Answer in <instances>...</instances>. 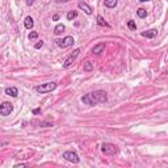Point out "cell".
I'll return each mask as SVG.
<instances>
[{
	"label": "cell",
	"instance_id": "5",
	"mask_svg": "<svg viewBox=\"0 0 168 168\" xmlns=\"http://www.w3.org/2000/svg\"><path fill=\"white\" fill-rule=\"evenodd\" d=\"M12 110H13V104L12 102L4 101V102L0 104V116H3V117L9 116V114L12 113Z\"/></svg>",
	"mask_w": 168,
	"mask_h": 168
},
{
	"label": "cell",
	"instance_id": "24",
	"mask_svg": "<svg viewBox=\"0 0 168 168\" xmlns=\"http://www.w3.org/2000/svg\"><path fill=\"white\" fill-rule=\"evenodd\" d=\"M40 112H41V109H40V108H37V109H34V110H33V112H32V113H33V114H38Z\"/></svg>",
	"mask_w": 168,
	"mask_h": 168
},
{
	"label": "cell",
	"instance_id": "20",
	"mask_svg": "<svg viewBox=\"0 0 168 168\" xmlns=\"http://www.w3.org/2000/svg\"><path fill=\"white\" fill-rule=\"evenodd\" d=\"M28 37H29V40H35V38H38V33L37 32H30Z\"/></svg>",
	"mask_w": 168,
	"mask_h": 168
},
{
	"label": "cell",
	"instance_id": "16",
	"mask_svg": "<svg viewBox=\"0 0 168 168\" xmlns=\"http://www.w3.org/2000/svg\"><path fill=\"white\" fill-rule=\"evenodd\" d=\"M137 15H138L139 19H145V17L147 16V11L143 9V8H139V9H137Z\"/></svg>",
	"mask_w": 168,
	"mask_h": 168
},
{
	"label": "cell",
	"instance_id": "25",
	"mask_svg": "<svg viewBox=\"0 0 168 168\" xmlns=\"http://www.w3.org/2000/svg\"><path fill=\"white\" fill-rule=\"evenodd\" d=\"M17 167H26V164H23V163H20V164H15V168Z\"/></svg>",
	"mask_w": 168,
	"mask_h": 168
},
{
	"label": "cell",
	"instance_id": "26",
	"mask_svg": "<svg viewBox=\"0 0 168 168\" xmlns=\"http://www.w3.org/2000/svg\"><path fill=\"white\" fill-rule=\"evenodd\" d=\"M141 3H146V2H148V0H139Z\"/></svg>",
	"mask_w": 168,
	"mask_h": 168
},
{
	"label": "cell",
	"instance_id": "1",
	"mask_svg": "<svg viewBox=\"0 0 168 168\" xmlns=\"http://www.w3.org/2000/svg\"><path fill=\"white\" fill-rule=\"evenodd\" d=\"M81 102L84 105H89L93 106L97 104H105L108 101V96H106V92L102 91V89H99V91H93L89 92V93L81 96Z\"/></svg>",
	"mask_w": 168,
	"mask_h": 168
},
{
	"label": "cell",
	"instance_id": "9",
	"mask_svg": "<svg viewBox=\"0 0 168 168\" xmlns=\"http://www.w3.org/2000/svg\"><path fill=\"white\" fill-rule=\"evenodd\" d=\"M104 50H105V44H97L92 47V54L100 55L101 53H104Z\"/></svg>",
	"mask_w": 168,
	"mask_h": 168
},
{
	"label": "cell",
	"instance_id": "15",
	"mask_svg": "<svg viewBox=\"0 0 168 168\" xmlns=\"http://www.w3.org/2000/svg\"><path fill=\"white\" fill-rule=\"evenodd\" d=\"M64 29H66V28H64L63 24H58V25H57V26L54 28V34H55V35L62 34L63 32H64Z\"/></svg>",
	"mask_w": 168,
	"mask_h": 168
},
{
	"label": "cell",
	"instance_id": "3",
	"mask_svg": "<svg viewBox=\"0 0 168 168\" xmlns=\"http://www.w3.org/2000/svg\"><path fill=\"white\" fill-rule=\"evenodd\" d=\"M101 152L105 154V155L113 156V155H116V154H118V148H117V146L113 143H102L101 145Z\"/></svg>",
	"mask_w": 168,
	"mask_h": 168
},
{
	"label": "cell",
	"instance_id": "22",
	"mask_svg": "<svg viewBox=\"0 0 168 168\" xmlns=\"http://www.w3.org/2000/svg\"><path fill=\"white\" fill-rule=\"evenodd\" d=\"M53 20H54V21H58L59 20V15H58V13H55V15L53 16Z\"/></svg>",
	"mask_w": 168,
	"mask_h": 168
},
{
	"label": "cell",
	"instance_id": "18",
	"mask_svg": "<svg viewBox=\"0 0 168 168\" xmlns=\"http://www.w3.org/2000/svg\"><path fill=\"white\" fill-rule=\"evenodd\" d=\"M93 70V66H92V63L87 60V62H84V71L85 72H91V71Z\"/></svg>",
	"mask_w": 168,
	"mask_h": 168
},
{
	"label": "cell",
	"instance_id": "10",
	"mask_svg": "<svg viewBox=\"0 0 168 168\" xmlns=\"http://www.w3.org/2000/svg\"><path fill=\"white\" fill-rule=\"evenodd\" d=\"M4 92L7 96H11V97H17L19 96V91H17L16 87H8V88H5Z\"/></svg>",
	"mask_w": 168,
	"mask_h": 168
},
{
	"label": "cell",
	"instance_id": "17",
	"mask_svg": "<svg viewBox=\"0 0 168 168\" xmlns=\"http://www.w3.org/2000/svg\"><path fill=\"white\" fill-rule=\"evenodd\" d=\"M76 17H78L76 11H70V12L67 13V20H70V21H72L74 19H76Z\"/></svg>",
	"mask_w": 168,
	"mask_h": 168
},
{
	"label": "cell",
	"instance_id": "8",
	"mask_svg": "<svg viewBox=\"0 0 168 168\" xmlns=\"http://www.w3.org/2000/svg\"><path fill=\"white\" fill-rule=\"evenodd\" d=\"M78 7H79V9L84 11V13H85V15H88V16H91L92 13H93V9H92V7L88 5L87 3H84V2H80L79 4H78Z\"/></svg>",
	"mask_w": 168,
	"mask_h": 168
},
{
	"label": "cell",
	"instance_id": "11",
	"mask_svg": "<svg viewBox=\"0 0 168 168\" xmlns=\"http://www.w3.org/2000/svg\"><path fill=\"white\" fill-rule=\"evenodd\" d=\"M156 34H158V30H156V29L145 30V32H142V33H141L142 37H146V38H154V37H156Z\"/></svg>",
	"mask_w": 168,
	"mask_h": 168
},
{
	"label": "cell",
	"instance_id": "21",
	"mask_svg": "<svg viewBox=\"0 0 168 168\" xmlns=\"http://www.w3.org/2000/svg\"><path fill=\"white\" fill-rule=\"evenodd\" d=\"M42 46H44V41H38L37 44L34 45V47H35V49H41Z\"/></svg>",
	"mask_w": 168,
	"mask_h": 168
},
{
	"label": "cell",
	"instance_id": "7",
	"mask_svg": "<svg viewBox=\"0 0 168 168\" xmlns=\"http://www.w3.org/2000/svg\"><path fill=\"white\" fill-rule=\"evenodd\" d=\"M57 45L59 46V47L62 49H66V47H70V46L74 45V37H71V35H67V37H64L63 40H57Z\"/></svg>",
	"mask_w": 168,
	"mask_h": 168
},
{
	"label": "cell",
	"instance_id": "13",
	"mask_svg": "<svg viewBox=\"0 0 168 168\" xmlns=\"http://www.w3.org/2000/svg\"><path fill=\"white\" fill-rule=\"evenodd\" d=\"M96 20H97V25H100V26H104V28H110V25L108 24V23H106V21L104 20V17H102V16H97V17H96Z\"/></svg>",
	"mask_w": 168,
	"mask_h": 168
},
{
	"label": "cell",
	"instance_id": "6",
	"mask_svg": "<svg viewBox=\"0 0 168 168\" xmlns=\"http://www.w3.org/2000/svg\"><path fill=\"white\" fill-rule=\"evenodd\" d=\"M62 158L66 159L67 162H70V163H74V164H78V163L80 162L79 155H78L76 152H74V151H66V152H63Z\"/></svg>",
	"mask_w": 168,
	"mask_h": 168
},
{
	"label": "cell",
	"instance_id": "19",
	"mask_svg": "<svg viewBox=\"0 0 168 168\" xmlns=\"http://www.w3.org/2000/svg\"><path fill=\"white\" fill-rule=\"evenodd\" d=\"M127 28L130 30H137V24L133 20H130V21H127Z\"/></svg>",
	"mask_w": 168,
	"mask_h": 168
},
{
	"label": "cell",
	"instance_id": "14",
	"mask_svg": "<svg viewBox=\"0 0 168 168\" xmlns=\"http://www.w3.org/2000/svg\"><path fill=\"white\" fill-rule=\"evenodd\" d=\"M118 0H104V4L106 8H116Z\"/></svg>",
	"mask_w": 168,
	"mask_h": 168
},
{
	"label": "cell",
	"instance_id": "4",
	"mask_svg": "<svg viewBox=\"0 0 168 168\" xmlns=\"http://www.w3.org/2000/svg\"><path fill=\"white\" fill-rule=\"evenodd\" d=\"M79 53H80V49H75L74 51L71 53V54L67 57L66 59H64V62H63V67H64V69H69L71 64L76 60V58L79 57Z\"/></svg>",
	"mask_w": 168,
	"mask_h": 168
},
{
	"label": "cell",
	"instance_id": "23",
	"mask_svg": "<svg viewBox=\"0 0 168 168\" xmlns=\"http://www.w3.org/2000/svg\"><path fill=\"white\" fill-rule=\"evenodd\" d=\"M34 2H35V0H26V5H32Z\"/></svg>",
	"mask_w": 168,
	"mask_h": 168
},
{
	"label": "cell",
	"instance_id": "12",
	"mask_svg": "<svg viewBox=\"0 0 168 168\" xmlns=\"http://www.w3.org/2000/svg\"><path fill=\"white\" fill-rule=\"evenodd\" d=\"M24 25H25V28H26V29H32V28H33V25H34L33 19H32L30 16H26V17H25V20H24Z\"/></svg>",
	"mask_w": 168,
	"mask_h": 168
},
{
	"label": "cell",
	"instance_id": "2",
	"mask_svg": "<svg viewBox=\"0 0 168 168\" xmlns=\"http://www.w3.org/2000/svg\"><path fill=\"white\" fill-rule=\"evenodd\" d=\"M57 87H58V83H55V81H49V83H45L42 85H37V87H35V91H37L38 93H49V92L54 91Z\"/></svg>",
	"mask_w": 168,
	"mask_h": 168
}]
</instances>
